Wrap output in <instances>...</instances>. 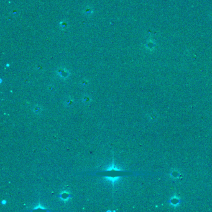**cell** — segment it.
I'll return each instance as SVG.
<instances>
[{
    "label": "cell",
    "instance_id": "3957f363",
    "mask_svg": "<svg viewBox=\"0 0 212 212\" xmlns=\"http://www.w3.org/2000/svg\"><path fill=\"white\" fill-rule=\"evenodd\" d=\"M75 103V100L73 97H68L67 98H65L64 101H63V104L66 107H70L73 105V103Z\"/></svg>",
    "mask_w": 212,
    "mask_h": 212
},
{
    "label": "cell",
    "instance_id": "5b68a950",
    "mask_svg": "<svg viewBox=\"0 0 212 212\" xmlns=\"http://www.w3.org/2000/svg\"><path fill=\"white\" fill-rule=\"evenodd\" d=\"M32 111L35 114H37V115H39L42 113V107H41L39 104H36L32 108Z\"/></svg>",
    "mask_w": 212,
    "mask_h": 212
},
{
    "label": "cell",
    "instance_id": "6da1fadb",
    "mask_svg": "<svg viewBox=\"0 0 212 212\" xmlns=\"http://www.w3.org/2000/svg\"><path fill=\"white\" fill-rule=\"evenodd\" d=\"M59 198L63 202H67L70 198V193L67 190H63L60 193Z\"/></svg>",
    "mask_w": 212,
    "mask_h": 212
},
{
    "label": "cell",
    "instance_id": "8992f818",
    "mask_svg": "<svg viewBox=\"0 0 212 212\" xmlns=\"http://www.w3.org/2000/svg\"><path fill=\"white\" fill-rule=\"evenodd\" d=\"M107 179L110 181H111L112 183H114V182L118 181L120 179V177H107Z\"/></svg>",
    "mask_w": 212,
    "mask_h": 212
},
{
    "label": "cell",
    "instance_id": "7a4b0ae2",
    "mask_svg": "<svg viewBox=\"0 0 212 212\" xmlns=\"http://www.w3.org/2000/svg\"><path fill=\"white\" fill-rule=\"evenodd\" d=\"M57 73L59 77L64 79V80L69 77V74H70L69 72L65 69H60L59 70H57Z\"/></svg>",
    "mask_w": 212,
    "mask_h": 212
},
{
    "label": "cell",
    "instance_id": "277c9868",
    "mask_svg": "<svg viewBox=\"0 0 212 212\" xmlns=\"http://www.w3.org/2000/svg\"><path fill=\"white\" fill-rule=\"evenodd\" d=\"M82 101L85 104H88L92 101V98H91L90 96L88 95H84L83 97H82Z\"/></svg>",
    "mask_w": 212,
    "mask_h": 212
},
{
    "label": "cell",
    "instance_id": "52a82bcc",
    "mask_svg": "<svg viewBox=\"0 0 212 212\" xmlns=\"http://www.w3.org/2000/svg\"><path fill=\"white\" fill-rule=\"evenodd\" d=\"M87 83H88V82L86 81L85 80H83V81L82 82V85H83V86H85L87 84Z\"/></svg>",
    "mask_w": 212,
    "mask_h": 212
}]
</instances>
